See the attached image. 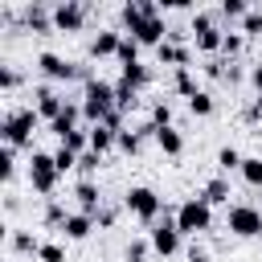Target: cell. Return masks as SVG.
Wrapping results in <instances>:
<instances>
[{
	"instance_id": "cell-1",
	"label": "cell",
	"mask_w": 262,
	"mask_h": 262,
	"mask_svg": "<svg viewBox=\"0 0 262 262\" xmlns=\"http://www.w3.org/2000/svg\"><path fill=\"white\" fill-rule=\"evenodd\" d=\"M111 111H115V82H106V78L86 82V90H82V115H86V127L106 123Z\"/></svg>"
},
{
	"instance_id": "cell-2",
	"label": "cell",
	"mask_w": 262,
	"mask_h": 262,
	"mask_svg": "<svg viewBox=\"0 0 262 262\" xmlns=\"http://www.w3.org/2000/svg\"><path fill=\"white\" fill-rule=\"evenodd\" d=\"M37 123H41V115L37 111H12V115H4V123H0V135H4V147H29L33 143V131H37Z\"/></svg>"
},
{
	"instance_id": "cell-3",
	"label": "cell",
	"mask_w": 262,
	"mask_h": 262,
	"mask_svg": "<svg viewBox=\"0 0 262 262\" xmlns=\"http://www.w3.org/2000/svg\"><path fill=\"white\" fill-rule=\"evenodd\" d=\"M176 229L180 233H205V229H213V205L205 201V196H188L180 209H176Z\"/></svg>"
},
{
	"instance_id": "cell-4",
	"label": "cell",
	"mask_w": 262,
	"mask_h": 262,
	"mask_svg": "<svg viewBox=\"0 0 262 262\" xmlns=\"http://www.w3.org/2000/svg\"><path fill=\"white\" fill-rule=\"evenodd\" d=\"M57 180H61V172H57V164H53V151H33V156H29V184H33L41 196H53Z\"/></svg>"
},
{
	"instance_id": "cell-5",
	"label": "cell",
	"mask_w": 262,
	"mask_h": 262,
	"mask_svg": "<svg viewBox=\"0 0 262 262\" xmlns=\"http://www.w3.org/2000/svg\"><path fill=\"white\" fill-rule=\"evenodd\" d=\"M123 205H127V213H135L139 221H147V225H151V221L160 217V205H164V201H160V192H156V188H147V184H131V188H127V196H123Z\"/></svg>"
},
{
	"instance_id": "cell-6",
	"label": "cell",
	"mask_w": 262,
	"mask_h": 262,
	"mask_svg": "<svg viewBox=\"0 0 262 262\" xmlns=\"http://www.w3.org/2000/svg\"><path fill=\"white\" fill-rule=\"evenodd\" d=\"M192 37H196L201 53H221V45H225V29L213 25V12H196L192 16Z\"/></svg>"
},
{
	"instance_id": "cell-7",
	"label": "cell",
	"mask_w": 262,
	"mask_h": 262,
	"mask_svg": "<svg viewBox=\"0 0 262 262\" xmlns=\"http://www.w3.org/2000/svg\"><path fill=\"white\" fill-rule=\"evenodd\" d=\"M229 229L237 237H262V209H254V205H229Z\"/></svg>"
},
{
	"instance_id": "cell-8",
	"label": "cell",
	"mask_w": 262,
	"mask_h": 262,
	"mask_svg": "<svg viewBox=\"0 0 262 262\" xmlns=\"http://www.w3.org/2000/svg\"><path fill=\"white\" fill-rule=\"evenodd\" d=\"M147 242H151V250H156V254L172 258V254L180 250V229H176V217H164V221H156Z\"/></svg>"
},
{
	"instance_id": "cell-9",
	"label": "cell",
	"mask_w": 262,
	"mask_h": 262,
	"mask_svg": "<svg viewBox=\"0 0 262 262\" xmlns=\"http://www.w3.org/2000/svg\"><path fill=\"white\" fill-rule=\"evenodd\" d=\"M37 70H41L49 82H70V78H78V66H74V61H66L61 53H53V49L37 53Z\"/></svg>"
},
{
	"instance_id": "cell-10",
	"label": "cell",
	"mask_w": 262,
	"mask_h": 262,
	"mask_svg": "<svg viewBox=\"0 0 262 262\" xmlns=\"http://www.w3.org/2000/svg\"><path fill=\"white\" fill-rule=\"evenodd\" d=\"M168 33H172V29L164 25V16H143V20L127 33V37H135L139 45H156V49H160V45L168 41Z\"/></svg>"
},
{
	"instance_id": "cell-11",
	"label": "cell",
	"mask_w": 262,
	"mask_h": 262,
	"mask_svg": "<svg viewBox=\"0 0 262 262\" xmlns=\"http://www.w3.org/2000/svg\"><path fill=\"white\" fill-rule=\"evenodd\" d=\"M82 25H86V8H82L78 0H66V4L53 8V29H61V33H78Z\"/></svg>"
},
{
	"instance_id": "cell-12",
	"label": "cell",
	"mask_w": 262,
	"mask_h": 262,
	"mask_svg": "<svg viewBox=\"0 0 262 262\" xmlns=\"http://www.w3.org/2000/svg\"><path fill=\"white\" fill-rule=\"evenodd\" d=\"M33 98H37V106H33V111H37L41 119H49V123H53V119L66 111V98H61V94H57L49 82H41V86L33 90Z\"/></svg>"
},
{
	"instance_id": "cell-13",
	"label": "cell",
	"mask_w": 262,
	"mask_h": 262,
	"mask_svg": "<svg viewBox=\"0 0 262 262\" xmlns=\"http://www.w3.org/2000/svg\"><path fill=\"white\" fill-rule=\"evenodd\" d=\"M74 196H78L82 213L98 217V209H102V192H98V184H94V180H78V184H74Z\"/></svg>"
},
{
	"instance_id": "cell-14",
	"label": "cell",
	"mask_w": 262,
	"mask_h": 262,
	"mask_svg": "<svg viewBox=\"0 0 262 262\" xmlns=\"http://www.w3.org/2000/svg\"><path fill=\"white\" fill-rule=\"evenodd\" d=\"M119 41H123V33L102 29V33L90 41V57H115V53H119Z\"/></svg>"
},
{
	"instance_id": "cell-15",
	"label": "cell",
	"mask_w": 262,
	"mask_h": 262,
	"mask_svg": "<svg viewBox=\"0 0 262 262\" xmlns=\"http://www.w3.org/2000/svg\"><path fill=\"white\" fill-rule=\"evenodd\" d=\"M78 119H86V115H82V102H66V111H61L49 127H53V135L61 139V135H70V131L78 127Z\"/></svg>"
},
{
	"instance_id": "cell-16",
	"label": "cell",
	"mask_w": 262,
	"mask_h": 262,
	"mask_svg": "<svg viewBox=\"0 0 262 262\" xmlns=\"http://www.w3.org/2000/svg\"><path fill=\"white\" fill-rule=\"evenodd\" d=\"M90 229H94V217H90V213H70V217H66V225H61V233H66L70 242L90 237Z\"/></svg>"
},
{
	"instance_id": "cell-17",
	"label": "cell",
	"mask_w": 262,
	"mask_h": 262,
	"mask_svg": "<svg viewBox=\"0 0 262 262\" xmlns=\"http://www.w3.org/2000/svg\"><path fill=\"white\" fill-rule=\"evenodd\" d=\"M156 57H160V66H172V70H184V66H188V49L176 45V41H164V45L156 49Z\"/></svg>"
},
{
	"instance_id": "cell-18",
	"label": "cell",
	"mask_w": 262,
	"mask_h": 262,
	"mask_svg": "<svg viewBox=\"0 0 262 262\" xmlns=\"http://www.w3.org/2000/svg\"><path fill=\"white\" fill-rule=\"evenodd\" d=\"M111 147H119V131H111L106 123H98V127H90V151H98V156H106Z\"/></svg>"
},
{
	"instance_id": "cell-19",
	"label": "cell",
	"mask_w": 262,
	"mask_h": 262,
	"mask_svg": "<svg viewBox=\"0 0 262 262\" xmlns=\"http://www.w3.org/2000/svg\"><path fill=\"white\" fill-rule=\"evenodd\" d=\"M25 25H29L33 33H49V29H53V12H49L45 4H29V8H25Z\"/></svg>"
},
{
	"instance_id": "cell-20",
	"label": "cell",
	"mask_w": 262,
	"mask_h": 262,
	"mask_svg": "<svg viewBox=\"0 0 262 262\" xmlns=\"http://www.w3.org/2000/svg\"><path fill=\"white\" fill-rule=\"evenodd\" d=\"M156 143H160L164 156H180L184 151V135L176 127H156Z\"/></svg>"
},
{
	"instance_id": "cell-21",
	"label": "cell",
	"mask_w": 262,
	"mask_h": 262,
	"mask_svg": "<svg viewBox=\"0 0 262 262\" xmlns=\"http://www.w3.org/2000/svg\"><path fill=\"white\" fill-rule=\"evenodd\" d=\"M201 196H205L209 205H229V196H233V192H229V180H225V176H213V180L201 188Z\"/></svg>"
},
{
	"instance_id": "cell-22",
	"label": "cell",
	"mask_w": 262,
	"mask_h": 262,
	"mask_svg": "<svg viewBox=\"0 0 262 262\" xmlns=\"http://www.w3.org/2000/svg\"><path fill=\"white\" fill-rule=\"evenodd\" d=\"M8 246H12L16 254H37V250H41V242H37L29 229H8Z\"/></svg>"
},
{
	"instance_id": "cell-23",
	"label": "cell",
	"mask_w": 262,
	"mask_h": 262,
	"mask_svg": "<svg viewBox=\"0 0 262 262\" xmlns=\"http://www.w3.org/2000/svg\"><path fill=\"white\" fill-rule=\"evenodd\" d=\"M61 147H70L74 156H82V151H90V127H74L70 135H61Z\"/></svg>"
},
{
	"instance_id": "cell-24",
	"label": "cell",
	"mask_w": 262,
	"mask_h": 262,
	"mask_svg": "<svg viewBox=\"0 0 262 262\" xmlns=\"http://www.w3.org/2000/svg\"><path fill=\"white\" fill-rule=\"evenodd\" d=\"M115 57H119V66H123V70H127V66H135V61H139V41L123 33V41H119V53H115Z\"/></svg>"
},
{
	"instance_id": "cell-25",
	"label": "cell",
	"mask_w": 262,
	"mask_h": 262,
	"mask_svg": "<svg viewBox=\"0 0 262 262\" xmlns=\"http://www.w3.org/2000/svg\"><path fill=\"white\" fill-rule=\"evenodd\" d=\"M242 180H246L250 188H262V160H258V156H246V160H242Z\"/></svg>"
},
{
	"instance_id": "cell-26",
	"label": "cell",
	"mask_w": 262,
	"mask_h": 262,
	"mask_svg": "<svg viewBox=\"0 0 262 262\" xmlns=\"http://www.w3.org/2000/svg\"><path fill=\"white\" fill-rule=\"evenodd\" d=\"M123 82H131L135 90H143V86L151 82V70H147L143 61H135V66H127V70H123Z\"/></svg>"
},
{
	"instance_id": "cell-27",
	"label": "cell",
	"mask_w": 262,
	"mask_h": 262,
	"mask_svg": "<svg viewBox=\"0 0 262 262\" xmlns=\"http://www.w3.org/2000/svg\"><path fill=\"white\" fill-rule=\"evenodd\" d=\"M135 98H139V90H135L131 82H123V78H119V82H115V106H119V111H127V106H135Z\"/></svg>"
},
{
	"instance_id": "cell-28",
	"label": "cell",
	"mask_w": 262,
	"mask_h": 262,
	"mask_svg": "<svg viewBox=\"0 0 262 262\" xmlns=\"http://www.w3.org/2000/svg\"><path fill=\"white\" fill-rule=\"evenodd\" d=\"M242 160H246V156H242L237 147H221V151H217V168H221V172H242Z\"/></svg>"
},
{
	"instance_id": "cell-29",
	"label": "cell",
	"mask_w": 262,
	"mask_h": 262,
	"mask_svg": "<svg viewBox=\"0 0 262 262\" xmlns=\"http://www.w3.org/2000/svg\"><path fill=\"white\" fill-rule=\"evenodd\" d=\"M172 86H176V94H184V98H192L196 94V82H192V70L184 66V70H176L172 74Z\"/></svg>"
},
{
	"instance_id": "cell-30",
	"label": "cell",
	"mask_w": 262,
	"mask_h": 262,
	"mask_svg": "<svg viewBox=\"0 0 262 262\" xmlns=\"http://www.w3.org/2000/svg\"><path fill=\"white\" fill-rule=\"evenodd\" d=\"M188 111H192V115H213V94H209V90H196V94L188 98Z\"/></svg>"
},
{
	"instance_id": "cell-31",
	"label": "cell",
	"mask_w": 262,
	"mask_h": 262,
	"mask_svg": "<svg viewBox=\"0 0 262 262\" xmlns=\"http://www.w3.org/2000/svg\"><path fill=\"white\" fill-rule=\"evenodd\" d=\"M98 164H102L98 151H82V156H78V172H82V180H90V176L98 172Z\"/></svg>"
},
{
	"instance_id": "cell-32",
	"label": "cell",
	"mask_w": 262,
	"mask_h": 262,
	"mask_svg": "<svg viewBox=\"0 0 262 262\" xmlns=\"http://www.w3.org/2000/svg\"><path fill=\"white\" fill-rule=\"evenodd\" d=\"M139 147H143V135H139V131H119V151L135 156Z\"/></svg>"
},
{
	"instance_id": "cell-33",
	"label": "cell",
	"mask_w": 262,
	"mask_h": 262,
	"mask_svg": "<svg viewBox=\"0 0 262 262\" xmlns=\"http://www.w3.org/2000/svg\"><path fill=\"white\" fill-rule=\"evenodd\" d=\"M53 164H57V172L66 176V172H74V168H78V156H74L70 147H57V151H53Z\"/></svg>"
},
{
	"instance_id": "cell-34",
	"label": "cell",
	"mask_w": 262,
	"mask_h": 262,
	"mask_svg": "<svg viewBox=\"0 0 262 262\" xmlns=\"http://www.w3.org/2000/svg\"><path fill=\"white\" fill-rule=\"evenodd\" d=\"M66 217H70V213H66L57 201H49V205H45V225H49V229H61V225H66Z\"/></svg>"
},
{
	"instance_id": "cell-35",
	"label": "cell",
	"mask_w": 262,
	"mask_h": 262,
	"mask_svg": "<svg viewBox=\"0 0 262 262\" xmlns=\"http://www.w3.org/2000/svg\"><path fill=\"white\" fill-rule=\"evenodd\" d=\"M37 258H41V262H66V246H57V242H41Z\"/></svg>"
},
{
	"instance_id": "cell-36",
	"label": "cell",
	"mask_w": 262,
	"mask_h": 262,
	"mask_svg": "<svg viewBox=\"0 0 262 262\" xmlns=\"http://www.w3.org/2000/svg\"><path fill=\"white\" fill-rule=\"evenodd\" d=\"M147 250H151V242H139V237H135V242H127L123 258H127V262H147Z\"/></svg>"
},
{
	"instance_id": "cell-37",
	"label": "cell",
	"mask_w": 262,
	"mask_h": 262,
	"mask_svg": "<svg viewBox=\"0 0 262 262\" xmlns=\"http://www.w3.org/2000/svg\"><path fill=\"white\" fill-rule=\"evenodd\" d=\"M242 33H246V37H258V33H262V8H250V12L242 16Z\"/></svg>"
},
{
	"instance_id": "cell-38",
	"label": "cell",
	"mask_w": 262,
	"mask_h": 262,
	"mask_svg": "<svg viewBox=\"0 0 262 262\" xmlns=\"http://www.w3.org/2000/svg\"><path fill=\"white\" fill-rule=\"evenodd\" d=\"M250 8H246V0H221V16H229V20H242Z\"/></svg>"
},
{
	"instance_id": "cell-39",
	"label": "cell",
	"mask_w": 262,
	"mask_h": 262,
	"mask_svg": "<svg viewBox=\"0 0 262 262\" xmlns=\"http://www.w3.org/2000/svg\"><path fill=\"white\" fill-rule=\"evenodd\" d=\"M242 45H246V33H225L221 53H225V57H237V53H242Z\"/></svg>"
},
{
	"instance_id": "cell-40",
	"label": "cell",
	"mask_w": 262,
	"mask_h": 262,
	"mask_svg": "<svg viewBox=\"0 0 262 262\" xmlns=\"http://www.w3.org/2000/svg\"><path fill=\"white\" fill-rule=\"evenodd\" d=\"M151 127H172V106L168 102H156L151 106Z\"/></svg>"
},
{
	"instance_id": "cell-41",
	"label": "cell",
	"mask_w": 262,
	"mask_h": 262,
	"mask_svg": "<svg viewBox=\"0 0 262 262\" xmlns=\"http://www.w3.org/2000/svg\"><path fill=\"white\" fill-rule=\"evenodd\" d=\"M12 172H16V151H12V147H4V151H0V176H4V180H12Z\"/></svg>"
},
{
	"instance_id": "cell-42",
	"label": "cell",
	"mask_w": 262,
	"mask_h": 262,
	"mask_svg": "<svg viewBox=\"0 0 262 262\" xmlns=\"http://www.w3.org/2000/svg\"><path fill=\"white\" fill-rule=\"evenodd\" d=\"M20 86V74L12 66H0V90H16Z\"/></svg>"
},
{
	"instance_id": "cell-43",
	"label": "cell",
	"mask_w": 262,
	"mask_h": 262,
	"mask_svg": "<svg viewBox=\"0 0 262 262\" xmlns=\"http://www.w3.org/2000/svg\"><path fill=\"white\" fill-rule=\"evenodd\" d=\"M258 119H262V94H258V98H254V106L246 111V123H258Z\"/></svg>"
},
{
	"instance_id": "cell-44",
	"label": "cell",
	"mask_w": 262,
	"mask_h": 262,
	"mask_svg": "<svg viewBox=\"0 0 262 262\" xmlns=\"http://www.w3.org/2000/svg\"><path fill=\"white\" fill-rule=\"evenodd\" d=\"M94 225H115V209H98V217H94Z\"/></svg>"
},
{
	"instance_id": "cell-45",
	"label": "cell",
	"mask_w": 262,
	"mask_h": 262,
	"mask_svg": "<svg viewBox=\"0 0 262 262\" xmlns=\"http://www.w3.org/2000/svg\"><path fill=\"white\" fill-rule=\"evenodd\" d=\"M188 262H213V258H209L201 246H192V250H188Z\"/></svg>"
},
{
	"instance_id": "cell-46",
	"label": "cell",
	"mask_w": 262,
	"mask_h": 262,
	"mask_svg": "<svg viewBox=\"0 0 262 262\" xmlns=\"http://www.w3.org/2000/svg\"><path fill=\"white\" fill-rule=\"evenodd\" d=\"M250 82H254V90L262 94V66H254V70H250Z\"/></svg>"
}]
</instances>
